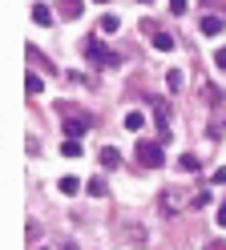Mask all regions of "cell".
I'll return each mask as SVG.
<instances>
[{
	"label": "cell",
	"instance_id": "1",
	"mask_svg": "<svg viewBox=\"0 0 226 250\" xmlns=\"http://www.w3.org/2000/svg\"><path fill=\"white\" fill-rule=\"evenodd\" d=\"M85 57H89V65H97V69H117L121 65V57L109 53L101 41H85Z\"/></svg>",
	"mask_w": 226,
	"mask_h": 250
},
{
	"label": "cell",
	"instance_id": "2",
	"mask_svg": "<svg viewBox=\"0 0 226 250\" xmlns=\"http://www.w3.org/2000/svg\"><path fill=\"white\" fill-rule=\"evenodd\" d=\"M134 158H137V162H141L145 169H161V162H166V153H161V146H158V142H137Z\"/></svg>",
	"mask_w": 226,
	"mask_h": 250
},
{
	"label": "cell",
	"instance_id": "3",
	"mask_svg": "<svg viewBox=\"0 0 226 250\" xmlns=\"http://www.w3.org/2000/svg\"><path fill=\"white\" fill-rule=\"evenodd\" d=\"M150 109H154V121H158V133H161V137H170V105L154 97V101H150Z\"/></svg>",
	"mask_w": 226,
	"mask_h": 250
},
{
	"label": "cell",
	"instance_id": "4",
	"mask_svg": "<svg viewBox=\"0 0 226 250\" xmlns=\"http://www.w3.org/2000/svg\"><path fill=\"white\" fill-rule=\"evenodd\" d=\"M145 33L154 37V49H158V53H170L174 44H178V37H170V33H161V28H154V24H145Z\"/></svg>",
	"mask_w": 226,
	"mask_h": 250
},
{
	"label": "cell",
	"instance_id": "5",
	"mask_svg": "<svg viewBox=\"0 0 226 250\" xmlns=\"http://www.w3.org/2000/svg\"><path fill=\"white\" fill-rule=\"evenodd\" d=\"M89 129V117H73V113H65V133L69 137H81Z\"/></svg>",
	"mask_w": 226,
	"mask_h": 250
},
{
	"label": "cell",
	"instance_id": "6",
	"mask_svg": "<svg viewBox=\"0 0 226 250\" xmlns=\"http://www.w3.org/2000/svg\"><path fill=\"white\" fill-rule=\"evenodd\" d=\"M57 8H61V17H65V21H77L81 12H85V0H61Z\"/></svg>",
	"mask_w": 226,
	"mask_h": 250
},
{
	"label": "cell",
	"instance_id": "7",
	"mask_svg": "<svg viewBox=\"0 0 226 250\" xmlns=\"http://www.w3.org/2000/svg\"><path fill=\"white\" fill-rule=\"evenodd\" d=\"M198 28H202V37H218L226 24H222V17H202V24H198Z\"/></svg>",
	"mask_w": 226,
	"mask_h": 250
},
{
	"label": "cell",
	"instance_id": "8",
	"mask_svg": "<svg viewBox=\"0 0 226 250\" xmlns=\"http://www.w3.org/2000/svg\"><path fill=\"white\" fill-rule=\"evenodd\" d=\"M61 153H65V158H81V153H85V146H81L77 137H69V142H61Z\"/></svg>",
	"mask_w": 226,
	"mask_h": 250
},
{
	"label": "cell",
	"instance_id": "9",
	"mask_svg": "<svg viewBox=\"0 0 226 250\" xmlns=\"http://www.w3.org/2000/svg\"><path fill=\"white\" fill-rule=\"evenodd\" d=\"M32 21H37L41 28H48V24H53V12H48L45 4H37V8H32Z\"/></svg>",
	"mask_w": 226,
	"mask_h": 250
},
{
	"label": "cell",
	"instance_id": "10",
	"mask_svg": "<svg viewBox=\"0 0 226 250\" xmlns=\"http://www.w3.org/2000/svg\"><path fill=\"white\" fill-rule=\"evenodd\" d=\"M141 125H145V117L137 113V109H134V113H125V129L129 133H141Z\"/></svg>",
	"mask_w": 226,
	"mask_h": 250
},
{
	"label": "cell",
	"instance_id": "11",
	"mask_svg": "<svg viewBox=\"0 0 226 250\" xmlns=\"http://www.w3.org/2000/svg\"><path fill=\"white\" fill-rule=\"evenodd\" d=\"M24 89H28V97H37V93L45 89V81H41L37 73H28V77H24Z\"/></svg>",
	"mask_w": 226,
	"mask_h": 250
},
{
	"label": "cell",
	"instance_id": "12",
	"mask_svg": "<svg viewBox=\"0 0 226 250\" xmlns=\"http://www.w3.org/2000/svg\"><path fill=\"white\" fill-rule=\"evenodd\" d=\"M178 166H182L186 174H198V169H202V166H198V158H194V153H182V158H178Z\"/></svg>",
	"mask_w": 226,
	"mask_h": 250
},
{
	"label": "cell",
	"instance_id": "13",
	"mask_svg": "<svg viewBox=\"0 0 226 250\" xmlns=\"http://www.w3.org/2000/svg\"><path fill=\"white\" fill-rule=\"evenodd\" d=\"M117 162H121V153L113 149V146H105V149H101V166H109V169H113Z\"/></svg>",
	"mask_w": 226,
	"mask_h": 250
},
{
	"label": "cell",
	"instance_id": "14",
	"mask_svg": "<svg viewBox=\"0 0 226 250\" xmlns=\"http://www.w3.org/2000/svg\"><path fill=\"white\" fill-rule=\"evenodd\" d=\"M166 85H170V93L182 89V69H170V73H166Z\"/></svg>",
	"mask_w": 226,
	"mask_h": 250
},
{
	"label": "cell",
	"instance_id": "15",
	"mask_svg": "<svg viewBox=\"0 0 226 250\" xmlns=\"http://www.w3.org/2000/svg\"><path fill=\"white\" fill-rule=\"evenodd\" d=\"M57 186H61V194H69V198H73V194L81 190V182H77V178H61Z\"/></svg>",
	"mask_w": 226,
	"mask_h": 250
},
{
	"label": "cell",
	"instance_id": "16",
	"mask_svg": "<svg viewBox=\"0 0 226 250\" xmlns=\"http://www.w3.org/2000/svg\"><path fill=\"white\" fill-rule=\"evenodd\" d=\"M117 28H121V21L113 17V12H109V17H101V33H117Z\"/></svg>",
	"mask_w": 226,
	"mask_h": 250
},
{
	"label": "cell",
	"instance_id": "17",
	"mask_svg": "<svg viewBox=\"0 0 226 250\" xmlns=\"http://www.w3.org/2000/svg\"><path fill=\"white\" fill-rule=\"evenodd\" d=\"M89 194L101 198V194H105V178H93V182H89Z\"/></svg>",
	"mask_w": 226,
	"mask_h": 250
},
{
	"label": "cell",
	"instance_id": "18",
	"mask_svg": "<svg viewBox=\"0 0 226 250\" xmlns=\"http://www.w3.org/2000/svg\"><path fill=\"white\" fill-rule=\"evenodd\" d=\"M170 12H174V17H182V12H186V0H170Z\"/></svg>",
	"mask_w": 226,
	"mask_h": 250
},
{
	"label": "cell",
	"instance_id": "19",
	"mask_svg": "<svg viewBox=\"0 0 226 250\" xmlns=\"http://www.w3.org/2000/svg\"><path fill=\"white\" fill-rule=\"evenodd\" d=\"M214 65H218V69L226 73V49H218V53H214Z\"/></svg>",
	"mask_w": 226,
	"mask_h": 250
},
{
	"label": "cell",
	"instance_id": "20",
	"mask_svg": "<svg viewBox=\"0 0 226 250\" xmlns=\"http://www.w3.org/2000/svg\"><path fill=\"white\" fill-rule=\"evenodd\" d=\"M214 186H226V169H214Z\"/></svg>",
	"mask_w": 226,
	"mask_h": 250
},
{
	"label": "cell",
	"instance_id": "21",
	"mask_svg": "<svg viewBox=\"0 0 226 250\" xmlns=\"http://www.w3.org/2000/svg\"><path fill=\"white\" fill-rule=\"evenodd\" d=\"M218 226H226V202L218 206Z\"/></svg>",
	"mask_w": 226,
	"mask_h": 250
},
{
	"label": "cell",
	"instance_id": "22",
	"mask_svg": "<svg viewBox=\"0 0 226 250\" xmlns=\"http://www.w3.org/2000/svg\"><path fill=\"white\" fill-rule=\"evenodd\" d=\"M61 250H77V246H73V242H65V246H61Z\"/></svg>",
	"mask_w": 226,
	"mask_h": 250
},
{
	"label": "cell",
	"instance_id": "23",
	"mask_svg": "<svg viewBox=\"0 0 226 250\" xmlns=\"http://www.w3.org/2000/svg\"><path fill=\"white\" fill-rule=\"evenodd\" d=\"M97 4H109V0H97Z\"/></svg>",
	"mask_w": 226,
	"mask_h": 250
}]
</instances>
